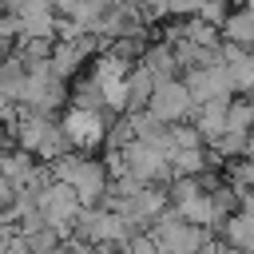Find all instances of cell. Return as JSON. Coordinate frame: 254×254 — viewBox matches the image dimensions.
<instances>
[{"mask_svg": "<svg viewBox=\"0 0 254 254\" xmlns=\"http://www.w3.org/2000/svg\"><path fill=\"white\" fill-rule=\"evenodd\" d=\"M52 171H56L60 183H67V187L83 198V206H99V202L107 198V190H111V171H107V163L95 159V155L71 151V155H64L60 163H52Z\"/></svg>", "mask_w": 254, "mask_h": 254, "instance_id": "6da1fadb", "label": "cell"}, {"mask_svg": "<svg viewBox=\"0 0 254 254\" xmlns=\"http://www.w3.org/2000/svg\"><path fill=\"white\" fill-rule=\"evenodd\" d=\"M60 123H64V131H67L71 147H75L79 155H91L95 147H107V131H111L115 115H111V111H87V107H67V115H64Z\"/></svg>", "mask_w": 254, "mask_h": 254, "instance_id": "7a4b0ae2", "label": "cell"}, {"mask_svg": "<svg viewBox=\"0 0 254 254\" xmlns=\"http://www.w3.org/2000/svg\"><path fill=\"white\" fill-rule=\"evenodd\" d=\"M147 111L171 127V123H187V119H194L198 103H194V95H190V87H187L183 79H167V83L155 87V99H151Z\"/></svg>", "mask_w": 254, "mask_h": 254, "instance_id": "3957f363", "label": "cell"}, {"mask_svg": "<svg viewBox=\"0 0 254 254\" xmlns=\"http://www.w3.org/2000/svg\"><path fill=\"white\" fill-rule=\"evenodd\" d=\"M183 83L190 87L194 103H214V99H230L234 95V83H230V71L226 64H214V67H194V71H183Z\"/></svg>", "mask_w": 254, "mask_h": 254, "instance_id": "277c9868", "label": "cell"}, {"mask_svg": "<svg viewBox=\"0 0 254 254\" xmlns=\"http://www.w3.org/2000/svg\"><path fill=\"white\" fill-rule=\"evenodd\" d=\"M139 64H143L159 83H167V79H183L179 56H175V48H171V44H163V40H159V44H151V48H147V56H143Z\"/></svg>", "mask_w": 254, "mask_h": 254, "instance_id": "5b68a950", "label": "cell"}, {"mask_svg": "<svg viewBox=\"0 0 254 254\" xmlns=\"http://www.w3.org/2000/svg\"><path fill=\"white\" fill-rule=\"evenodd\" d=\"M222 40L242 44V48L254 52V12H250V8H234V12L226 16V24H222Z\"/></svg>", "mask_w": 254, "mask_h": 254, "instance_id": "8992f818", "label": "cell"}, {"mask_svg": "<svg viewBox=\"0 0 254 254\" xmlns=\"http://www.w3.org/2000/svg\"><path fill=\"white\" fill-rule=\"evenodd\" d=\"M226 123H230V131L250 135V131H254V95H238V99H230V115H226Z\"/></svg>", "mask_w": 254, "mask_h": 254, "instance_id": "52a82bcc", "label": "cell"}, {"mask_svg": "<svg viewBox=\"0 0 254 254\" xmlns=\"http://www.w3.org/2000/svg\"><path fill=\"white\" fill-rule=\"evenodd\" d=\"M242 8H250V12H254V0H242Z\"/></svg>", "mask_w": 254, "mask_h": 254, "instance_id": "ba28073f", "label": "cell"}]
</instances>
